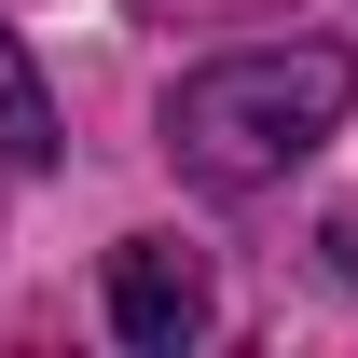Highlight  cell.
<instances>
[{
	"instance_id": "1",
	"label": "cell",
	"mask_w": 358,
	"mask_h": 358,
	"mask_svg": "<svg viewBox=\"0 0 358 358\" xmlns=\"http://www.w3.org/2000/svg\"><path fill=\"white\" fill-rule=\"evenodd\" d=\"M345 110H358V55L345 42H248V55L179 69L166 152H179V179H207V193H262V179H289Z\"/></svg>"
},
{
	"instance_id": "3",
	"label": "cell",
	"mask_w": 358,
	"mask_h": 358,
	"mask_svg": "<svg viewBox=\"0 0 358 358\" xmlns=\"http://www.w3.org/2000/svg\"><path fill=\"white\" fill-rule=\"evenodd\" d=\"M0 166H55V96H42L14 28H0Z\"/></svg>"
},
{
	"instance_id": "2",
	"label": "cell",
	"mask_w": 358,
	"mask_h": 358,
	"mask_svg": "<svg viewBox=\"0 0 358 358\" xmlns=\"http://www.w3.org/2000/svg\"><path fill=\"white\" fill-rule=\"evenodd\" d=\"M110 331H124L138 358H179L207 331V262H193L179 234H124V248H110Z\"/></svg>"
}]
</instances>
